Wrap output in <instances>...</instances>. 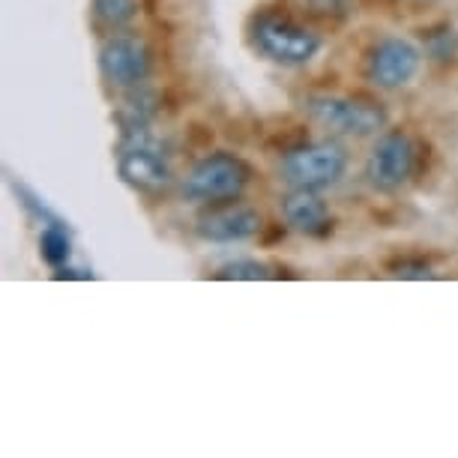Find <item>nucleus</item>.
<instances>
[{
	"mask_svg": "<svg viewBox=\"0 0 458 458\" xmlns=\"http://www.w3.org/2000/svg\"><path fill=\"white\" fill-rule=\"evenodd\" d=\"M422 51L404 37H384L366 55V81L377 90H402L417 79Z\"/></svg>",
	"mask_w": 458,
	"mask_h": 458,
	"instance_id": "6e6552de",
	"label": "nucleus"
},
{
	"mask_svg": "<svg viewBox=\"0 0 458 458\" xmlns=\"http://www.w3.org/2000/svg\"><path fill=\"white\" fill-rule=\"evenodd\" d=\"M270 276H273L270 264L258 261V258H237V261H228L216 270V279H228V282H264Z\"/></svg>",
	"mask_w": 458,
	"mask_h": 458,
	"instance_id": "2eb2a0df",
	"label": "nucleus"
},
{
	"mask_svg": "<svg viewBox=\"0 0 458 458\" xmlns=\"http://www.w3.org/2000/svg\"><path fill=\"white\" fill-rule=\"evenodd\" d=\"M261 231V213L243 204H213L195 222V234L204 243H246Z\"/></svg>",
	"mask_w": 458,
	"mask_h": 458,
	"instance_id": "1a4fd4ad",
	"label": "nucleus"
},
{
	"mask_svg": "<svg viewBox=\"0 0 458 458\" xmlns=\"http://www.w3.org/2000/svg\"><path fill=\"white\" fill-rule=\"evenodd\" d=\"M309 10L324 19H344L351 13V0H306Z\"/></svg>",
	"mask_w": 458,
	"mask_h": 458,
	"instance_id": "dca6fc26",
	"label": "nucleus"
},
{
	"mask_svg": "<svg viewBox=\"0 0 458 458\" xmlns=\"http://www.w3.org/2000/svg\"><path fill=\"white\" fill-rule=\"evenodd\" d=\"M252 171L234 153H210L189 171L180 183V195L192 204H228L246 192Z\"/></svg>",
	"mask_w": 458,
	"mask_h": 458,
	"instance_id": "7ed1b4c3",
	"label": "nucleus"
},
{
	"mask_svg": "<svg viewBox=\"0 0 458 458\" xmlns=\"http://www.w3.org/2000/svg\"><path fill=\"white\" fill-rule=\"evenodd\" d=\"M302 108L318 126L342 138H369L386 126V111L369 99L327 97V93H321V97H309L302 102Z\"/></svg>",
	"mask_w": 458,
	"mask_h": 458,
	"instance_id": "20e7f679",
	"label": "nucleus"
},
{
	"mask_svg": "<svg viewBox=\"0 0 458 458\" xmlns=\"http://www.w3.org/2000/svg\"><path fill=\"white\" fill-rule=\"evenodd\" d=\"M413 171H417V144H413V138L404 129L380 132L366 159V183L375 192L393 195L411 183Z\"/></svg>",
	"mask_w": 458,
	"mask_h": 458,
	"instance_id": "423d86ee",
	"label": "nucleus"
},
{
	"mask_svg": "<svg viewBox=\"0 0 458 458\" xmlns=\"http://www.w3.org/2000/svg\"><path fill=\"white\" fill-rule=\"evenodd\" d=\"M93 15L111 30H126L138 19V0H93Z\"/></svg>",
	"mask_w": 458,
	"mask_h": 458,
	"instance_id": "ddd939ff",
	"label": "nucleus"
},
{
	"mask_svg": "<svg viewBox=\"0 0 458 458\" xmlns=\"http://www.w3.org/2000/svg\"><path fill=\"white\" fill-rule=\"evenodd\" d=\"M117 174L141 195H159L174 183L168 153L153 141L150 132L123 138V147L117 153Z\"/></svg>",
	"mask_w": 458,
	"mask_h": 458,
	"instance_id": "39448f33",
	"label": "nucleus"
},
{
	"mask_svg": "<svg viewBox=\"0 0 458 458\" xmlns=\"http://www.w3.org/2000/svg\"><path fill=\"white\" fill-rule=\"evenodd\" d=\"M422 48H426V57L440 60V64H449V60L458 57V30L453 28V24L431 28L426 37H422Z\"/></svg>",
	"mask_w": 458,
	"mask_h": 458,
	"instance_id": "4468645a",
	"label": "nucleus"
},
{
	"mask_svg": "<svg viewBox=\"0 0 458 458\" xmlns=\"http://www.w3.org/2000/svg\"><path fill=\"white\" fill-rule=\"evenodd\" d=\"M395 276H402V279H431L435 273H431L426 264H408V261H404V264L395 267Z\"/></svg>",
	"mask_w": 458,
	"mask_h": 458,
	"instance_id": "f3484780",
	"label": "nucleus"
},
{
	"mask_svg": "<svg viewBox=\"0 0 458 458\" xmlns=\"http://www.w3.org/2000/svg\"><path fill=\"white\" fill-rule=\"evenodd\" d=\"M279 174L291 189L327 192V189L339 186L342 177L348 174V150L333 138L300 144L282 157Z\"/></svg>",
	"mask_w": 458,
	"mask_h": 458,
	"instance_id": "f03ea898",
	"label": "nucleus"
},
{
	"mask_svg": "<svg viewBox=\"0 0 458 458\" xmlns=\"http://www.w3.org/2000/svg\"><path fill=\"white\" fill-rule=\"evenodd\" d=\"M123 93H126V99H123V106L117 108V123L123 129V138L150 132L153 120L159 114V97L153 90H147L144 84L141 88L123 90Z\"/></svg>",
	"mask_w": 458,
	"mask_h": 458,
	"instance_id": "9b49d317",
	"label": "nucleus"
},
{
	"mask_svg": "<svg viewBox=\"0 0 458 458\" xmlns=\"http://www.w3.org/2000/svg\"><path fill=\"white\" fill-rule=\"evenodd\" d=\"M282 216L291 231L302 237H327L333 231V213L321 192L312 189H291L282 201Z\"/></svg>",
	"mask_w": 458,
	"mask_h": 458,
	"instance_id": "9d476101",
	"label": "nucleus"
},
{
	"mask_svg": "<svg viewBox=\"0 0 458 458\" xmlns=\"http://www.w3.org/2000/svg\"><path fill=\"white\" fill-rule=\"evenodd\" d=\"M153 57L150 48L141 37L135 33L117 30L114 37H108L99 48V72L114 90H132L150 79Z\"/></svg>",
	"mask_w": 458,
	"mask_h": 458,
	"instance_id": "0eeeda50",
	"label": "nucleus"
},
{
	"mask_svg": "<svg viewBox=\"0 0 458 458\" xmlns=\"http://www.w3.org/2000/svg\"><path fill=\"white\" fill-rule=\"evenodd\" d=\"M39 252H42V258H46V264L55 267V270L69 264V255H72V237H69V225L64 219L42 225Z\"/></svg>",
	"mask_w": 458,
	"mask_h": 458,
	"instance_id": "f8f14e48",
	"label": "nucleus"
},
{
	"mask_svg": "<svg viewBox=\"0 0 458 458\" xmlns=\"http://www.w3.org/2000/svg\"><path fill=\"white\" fill-rule=\"evenodd\" d=\"M249 37H252V48L258 55L267 57L270 64L288 69L312 64L318 51L324 48V42L315 30H309L306 24H297L288 15H276V13L258 15Z\"/></svg>",
	"mask_w": 458,
	"mask_h": 458,
	"instance_id": "f257e3e1",
	"label": "nucleus"
}]
</instances>
